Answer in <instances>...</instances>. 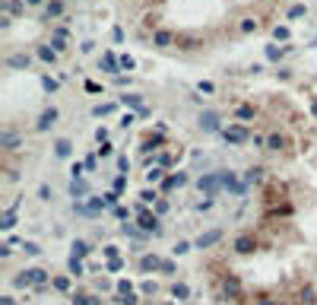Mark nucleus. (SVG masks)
I'll return each instance as SVG.
<instances>
[{"instance_id":"f257e3e1","label":"nucleus","mask_w":317,"mask_h":305,"mask_svg":"<svg viewBox=\"0 0 317 305\" xmlns=\"http://www.w3.org/2000/svg\"><path fill=\"white\" fill-rule=\"evenodd\" d=\"M289 0H130L127 26L143 48L206 61L266 35Z\"/></svg>"}]
</instances>
